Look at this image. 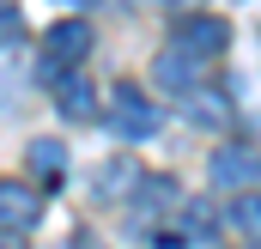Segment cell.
Listing matches in <instances>:
<instances>
[{
  "label": "cell",
  "mask_w": 261,
  "mask_h": 249,
  "mask_svg": "<svg viewBox=\"0 0 261 249\" xmlns=\"http://www.w3.org/2000/svg\"><path fill=\"white\" fill-rule=\"evenodd\" d=\"M0 12H6V0H0Z\"/></svg>",
  "instance_id": "cell-15"
},
{
  "label": "cell",
  "mask_w": 261,
  "mask_h": 249,
  "mask_svg": "<svg viewBox=\"0 0 261 249\" xmlns=\"http://www.w3.org/2000/svg\"><path fill=\"white\" fill-rule=\"evenodd\" d=\"M0 104H12V85H6V73H0Z\"/></svg>",
  "instance_id": "cell-14"
},
{
  "label": "cell",
  "mask_w": 261,
  "mask_h": 249,
  "mask_svg": "<svg viewBox=\"0 0 261 249\" xmlns=\"http://www.w3.org/2000/svg\"><path fill=\"white\" fill-rule=\"evenodd\" d=\"M182 116L195 128H225L231 122V97L213 91V85H195V91H182Z\"/></svg>",
  "instance_id": "cell-8"
},
{
  "label": "cell",
  "mask_w": 261,
  "mask_h": 249,
  "mask_svg": "<svg viewBox=\"0 0 261 249\" xmlns=\"http://www.w3.org/2000/svg\"><path fill=\"white\" fill-rule=\"evenodd\" d=\"M61 6H73V12H91V6H97V0H61Z\"/></svg>",
  "instance_id": "cell-13"
},
{
  "label": "cell",
  "mask_w": 261,
  "mask_h": 249,
  "mask_svg": "<svg viewBox=\"0 0 261 249\" xmlns=\"http://www.w3.org/2000/svg\"><path fill=\"white\" fill-rule=\"evenodd\" d=\"M225 219H231V231H237L243 243H261V194H255V188H243V194L231 201Z\"/></svg>",
  "instance_id": "cell-10"
},
{
  "label": "cell",
  "mask_w": 261,
  "mask_h": 249,
  "mask_svg": "<svg viewBox=\"0 0 261 249\" xmlns=\"http://www.w3.org/2000/svg\"><path fill=\"white\" fill-rule=\"evenodd\" d=\"M213 183L231 188V194L255 188L261 183V152L255 146H219V152H213Z\"/></svg>",
  "instance_id": "cell-4"
},
{
  "label": "cell",
  "mask_w": 261,
  "mask_h": 249,
  "mask_svg": "<svg viewBox=\"0 0 261 249\" xmlns=\"http://www.w3.org/2000/svg\"><path fill=\"white\" fill-rule=\"evenodd\" d=\"M110 128H116L122 140H152V134L164 128V116H158L134 85H116V97H110Z\"/></svg>",
  "instance_id": "cell-2"
},
{
  "label": "cell",
  "mask_w": 261,
  "mask_h": 249,
  "mask_svg": "<svg viewBox=\"0 0 261 249\" xmlns=\"http://www.w3.org/2000/svg\"><path fill=\"white\" fill-rule=\"evenodd\" d=\"M225 43H231V24H225V18H213V12H189V18L176 24V49H189L195 61L225 55Z\"/></svg>",
  "instance_id": "cell-3"
},
{
  "label": "cell",
  "mask_w": 261,
  "mask_h": 249,
  "mask_svg": "<svg viewBox=\"0 0 261 249\" xmlns=\"http://www.w3.org/2000/svg\"><path fill=\"white\" fill-rule=\"evenodd\" d=\"M37 194H31V183H0V231L12 237V231H31L37 225Z\"/></svg>",
  "instance_id": "cell-6"
},
{
  "label": "cell",
  "mask_w": 261,
  "mask_h": 249,
  "mask_svg": "<svg viewBox=\"0 0 261 249\" xmlns=\"http://www.w3.org/2000/svg\"><path fill=\"white\" fill-rule=\"evenodd\" d=\"M134 188H140V170H134L128 158H110V164L97 170V194H110V201H116V194H134Z\"/></svg>",
  "instance_id": "cell-11"
},
{
  "label": "cell",
  "mask_w": 261,
  "mask_h": 249,
  "mask_svg": "<svg viewBox=\"0 0 261 249\" xmlns=\"http://www.w3.org/2000/svg\"><path fill=\"white\" fill-rule=\"evenodd\" d=\"M85 49H91V24H85V18H61V24H49V37H43V79H55L61 67L85 61Z\"/></svg>",
  "instance_id": "cell-1"
},
{
  "label": "cell",
  "mask_w": 261,
  "mask_h": 249,
  "mask_svg": "<svg viewBox=\"0 0 261 249\" xmlns=\"http://www.w3.org/2000/svg\"><path fill=\"white\" fill-rule=\"evenodd\" d=\"M195 67H200V61L189 55V49H176V43H170V49L152 61V79H158L164 91H176V97H182V91H195V85H200V73H195Z\"/></svg>",
  "instance_id": "cell-7"
},
{
  "label": "cell",
  "mask_w": 261,
  "mask_h": 249,
  "mask_svg": "<svg viewBox=\"0 0 261 249\" xmlns=\"http://www.w3.org/2000/svg\"><path fill=\"white\" fill-rule=\"evenodd\" d=\"M49 85H55V104H61L67 122H91V116H97V91H91L85 73H67V67H61Z\"/></svg>",
  "instance_id": "cell-5"
},
{
  "label": "cell",
  "mask_w": 261,
  "mask_h": 249,
  "mask_svg": "<svg viewBox=\"0 0 261 249\" xmlns=\"http://www.w3.org/2000/svg\"><path fill=\"white\" fill-rule=\"evenodd\" d=\"M213 231V201H189L182 207V237H206Z\"/></svg>",
  "instance_id": "cell-12"
},
{
  "label": "cell",
  "mask_w": 261,
  "mask_h": 249,
  "mask_svg": "<svg viewBox=\"0 0 261 249\" xmlns=\"http://www.w3.org/2000/svg\"><path fill=\"white\" fill-rule=\"evenodd\" d=\"M24 164H31L43 183H61V177H67V146H61V140H31Z\"/></svg>",
  "instance_id": "cell-9"
}]
</instances>
